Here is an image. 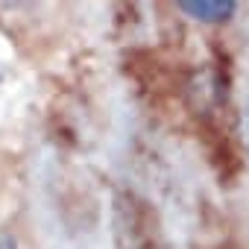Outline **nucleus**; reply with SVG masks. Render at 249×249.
Here are the masks:
<instances>
[{
    "label": "nucleus",
    "instance_id": "obj_3",
    "mask_svg": "<svg viewBox=\"0 0 249 249\" xmlns=\"http://www.w3.org/2000/svg\"><path fill=\"white\" fill-rule=\"evenodd\" d=\"M246 144H249V117H246Z\"/></svg>",
    "mask_w": 249,
    "mask_h": 249
},
{
    "label": "nucleus",
    "instance_id": "obj_1",
    "mask_svg": "<svg viewBox=\"0 0 249 249\" xmlns=\"http://www.w3.org/2000/svg\"><path fill=\"white\" fill-rule=\"evenodd\" d=\"M185 15L202 21V24H223L234 15L237 3L234 0H182V3H176Z\"/></svg>",
    "mask_w": 249,
    "mask_h": 249
},
{
    "label": "nucleus",
    "instance_id": "obj_2",
    "mask_svg": "<svg viewBox=\"0 0 249 249\" xmlns=\"http://www.w3.org/2000/svg\"><path fill=\"white\" fill-rule=\"evenodd\" d=\"M0 249H18V246H15V240H9V237H0Z\"/></svg>",
    "mask_w": 249,
    "mask_h": 249
}]
</instances>
